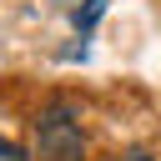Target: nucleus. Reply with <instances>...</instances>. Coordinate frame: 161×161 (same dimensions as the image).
I'll use <instances>...</instances> for the list:
<instances>
[{
  "mask_svg": "<svg viewBox=\"0 0 161 161\" xmlns=\"http://www.w3.org/2000/svg\"><path fill=\"white\" fill-rule=\"evenodd\" d=\"M35 151L40 161H86V136L70 106H45L35 121Z\"/></svg>",
  "mask_w": 161,
  "mask_h": 161,
  "instance_id": "obj_1",
  "label": "nucleus"
},
{
  "mask_svg": "<svg viewBox=\"0 0 161 161\" xmlns=\"http://www.w3.org/2000/svg\"><path fill=\"white\" fill-rule=\"evenodd\" d=\"M101 10H106V0H91V5H86V10H75V30H80V35H86V30H91V25H96V15H101Z\"/></svg>",
  "mask_w": 161,
  "mask_h": 161,
  "instance_id": "obj_2",
  "label": "nucleus"
},
{
  "mask_svg": "<svg viewBox=\"0 0 161 161\" xmlns=\"http://www.w3.org/2000/svg\"><path fill=\"white\" fill-rule=\"evenodd\" d=\"M0 161H25V151H20L15 141H0Z\"/></svg>",
  "mask_w": 161,
  "mask_h": 161,
  "instance_id": "obj_3",
  "label": "nucleus"
},
{
  "mask_svg": "<svg viewBox=\"0 0 161 161\" xmlns=\"http://www.w3.org/2000/svg\"><path fill=\"white\" fill-rule=\"evenodd\" d=\"M121 161H151V156H146V151H131V156H121Z\"/></svg>",
  "mask_w": 161,
  "mask_h": 161,
  "instance_id": "obj_4",
  "label": "nucleus"
}]
</instances>
